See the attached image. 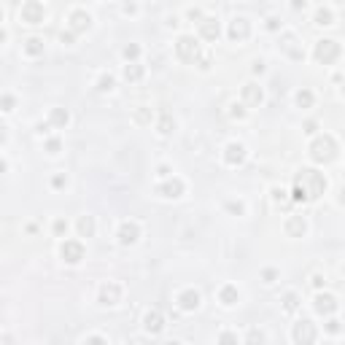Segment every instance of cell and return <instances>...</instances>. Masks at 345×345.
Wrapping results in <instances>:
<instances>
[{"label":"cell","instance_id":"1","mask_svg":"<svg viewBox=\"0 0 345 345\" xmlns=\"http://www.w3.org/2000/svg\"><path fill=\"white\" fill-rule=\"evenodd\" d=\"M334 154H337V143H334V138L323 135V138H315V140H313L310 156H313L315 162H329V159H334Z\"/></svg>","mask_w":345,"mask_h":345},{"label":"cell","instance_id":"2","mask_svg":"<svg viewBox=\"0 0 345 345\" xmlns=\"http://www.w3.org/2000/svg\"><path fill=\"white\" fill-rule=\"evenodd\" d=\"M297 181L307 189L310 200H313V197H321L323 189H326V181H323V176H321V172H315V170H302L299 176H297Z\"/></svg>","mask_w":345,"mask_h":345},{"label":"cell","instance_id":"3","mask_svg":"<svg viewBox=\"0 0 345 345\" xmlns=\"http://www.w3.org/2000/svg\"><path fill=\"white\" fill-rule=\"evenodd\" d=\"M340 57V43L337 41H318L315 43V60L323 65H332Z\"/></svg>","mask_w":345,"mask_h":345},{"label":"cell","instance_id":"4","mask_svg":"<svg viewBox=\"0 0 345 345\" xmlns=\"http://www.w3.org/2000/svg\"><path fill=\"white\" fill-rule=\"evenodd\" d=\"M176 52H178V57H181L184 62H194V60H197V54H200V46H197V41H194V38L184 35V38H178V43H176Z\"/></svg>","mask_w":345,"mask_h":345},{"label":"cell","instance_id":"5","mask_svg":"<svg viewBox=\"0 0 345 345\" xmlns=\"http://www.w3.org/2000/svg\"><path fill=\"white\" fill-rule=\"evenodd\" d=\"M22 19L30 22V25H41L43 22V6L38 0H27L25 6H22Z\"/></svg>","mask_w":345,"mask_h":345},{"label":"cell","instance_id":"6","mask_svg":"<svg viewBox=\"0 0 345 345\" xmlns=\"http://www.w3.org/2000/svg\"><path fill=\"white\" fill-rule=\"evenodd\" d=\"M62 259L68 264H76V262H81L84 259V246L78 240H65V246H62Z\"/></svg>","mask_w":345,"mask_h":345},{"label":"cell","instance_id":"7","mask_svg":"<svg viewBox=\"0 0 345 345\" xmlns=\"http://www.w3.org/2000/svg\"><path fill=\"white\" fill-rule=\"evenodd\" d=\"M138 235H140V229H138V224H132V221H124V224L119 227V243L121 246H132V243L138 240Z\"/></svg>","mask_w":345,"mask_h":345},{"label":"cell","instance_id":"8","mask_svg":"<svg viewBox=\"0 0 345 345\" xmlns=\"http://www.w3.org/2000/svg\"><path fill=\"white\" fill-rule=\"evenodd\" d=\"M294 340L297 342H313L315 340V329H313V323L310 321H302L294 326Z\"/></svg>","mask_w":345,"mask_h":345},{"label":"cell","instance_id":"9","mask_svg":"<svg viewBox=\"0 0 345 345\" xmlns=\"http://www.w3.org/2000/svg\"><path fill=\"white\" fill-rule=\"evenodd\" d=\"M248 35H251V27H248L246 19H235L232 25H229V38L232 41H246Z\"/></svg>","mask_w":345,"mask_h":345},{"label":"cell","instance_id":"10","mask_svg":"<svg viewBox=\"0 0 345 345\" xmlns=\"http://www.w3.org/2000/svg\"><path fill=\"white\" fill-rule=\"evenodd\" d=\"M119 297H121V289L116 283H105L103 289H100V302H103V305H116Z\"/></svg>","mask_w":345,"mask_h":345},{"label":"cell","instance_id":"11","mask_svg":"<svg viewBox=\"0 0 345 345\" xmlns=\"http://www.w3.org/2000/svg\"><path fill=\"white\" fill-rule=\"evenodd\" d=\"M89 25H92V19H89V14H86V11H73V14H70V30H73V33H84Z\"/></svg>","mask_w":345,"mask_h":345},{"label":"cell","instance_id":"12","mask_svg":"<svg viewBox=\"0 0 345 345\" xmlns=\"http://www.w3.org/2000/svg\"><path fill=\"white\" fill-rule=\"evenodd\" d=\"M313 307H315V310H318L321 315H329V313L337 310V302H334V297H329V294H318Z\"/></svg>","mask_w":345,"mask_h":345},{"label":"cell","instance_id":"13","mask_svg":"<svg viewBox=\"0 0 345 345\" xmlns=\"http://www.w3.org/2000/svg\"><path fill=\"white\" fill-rule=\"evenodd\" d=\"M224 159H227V164H240L243 159H246V148H243L240 143H229Z\"/></svg>","mask_w":345,"mask_h":345},{"label":"cell","instance_id":"14","mask_svg":"<svg viewBox=\"0 0 345 345\" xmlns=\"http://www.w3.org/2000/svg\"><path fill=\"white\" fill-rule=\"evenodd\" d=\"M286 232L291 237H302L305 235V219H302V216H291V219L286 221Z\"/></svg>","mask_w":345,"mask_h":345},{"label":"cell","instance_id":"15","mask_svg":"<svg viewBox=\"0 0 345 345\" xmlns=\"http://www.w3.org/2000/svg\"><path fill=\"white\" fill-rule=\"evenodd\" d=\"M178 305H181V310H194V307L200 305V294L197 291H184L181 297H178Z\"/></svg>","mask_w":345,"mask_h":345},{"label":"cell","instance_id":"16","mask_svg":"<svg viewBox=\"0 0 345 345\" xmlns=\"http://www.w3.org/2000/svg\"><path fill=\"white\" fill-rule=\"evenodd\" d=\"M162 313H156V310H151V313H146V332H151V334H159L162 332Z\"/></svg>","mask_w":345,"mask_h":345},{"label":"cell","instance_id":"17","mask_svg":"<svg viewBox=\"0 0 345 345\" xmlns=\"http://www.w3.org/2000/svg\"><path fill=\"white\" fill-rule=\"evenodd\" d=\"M156 192H159L162 197H181V192H184V184L176 178V181H167V184H162Z\"/></svg>","mask_w":345,"mask_h":345},{"label":"cell","instance_id":"18","mask_svg":"<svg viewBox=\"0 0 345 345\" xmlns=\"http://www.w3.org/2000/svg\"><path fill=\"white\" fill-rule=\"evenodd\" d=\"M200 30H203V38L216 41V38H219V22H216V19H203V22H200Z\"/></svg>","mask_w":345,"mask_h":345},{"label":"cell","instance_id":"19","mask_svg":"<svg viewBox=\"0 0 345 345\" xmlns=\"http://www.w3.org/2000/svg\"><path fill=\"white\" fill-rule=\"evenodd\" d=\"M243 97H246L248 105H259L262 103V89L254 86V84H248V86H243Z\"/></svg>","mask_w":345,"mask_h":345},{"label":"cell","instance_id":"20","mask_svg":"<svg viewBox=\"0 0 345 345\" xmlns=\"http://www.w3.org/2000/svg\"><path fill=\"white\" fill-rule=\"evenodd\" d=\"M219 299L224 302V305H235V302H237V289H235V286H224L221 294H219Z\"/></svg>","mask_w":345,"mask_h":345},{"label":"cell","instance_id":"21","mask_svg":"<svg viewBox=\"0 0 345 345\" xmlns=\"http://www.w3.org/2000/svg\"><path fill=\"white\" fill-rule=\"evenodd\" d=\"M124 78H127V81H140V78H143V68H140V65H127V68H124Z\"/></svg>","mask_w":345,"mask_h":345},{"label":"cell","instance_id":"22","mask_svg":"<svg viewBox=\"0 0 345 345\" xmlns=\"http://www.w3.org/2000/svg\"><path fill=\"white\" fill-rule=\"evenodd\" d=\"M78 232H81L84 237H92V232H95V221H92L89 216H84V219L78 221Z\"/></svg>","mask_w":345,"mask_h":345},{"label":"cell","instance_id":"23","mask_svg":"<svg viewBox=\"0 0 345 345\" xmlns=\"http://www.w3.org/2000/svg\"><path fill=\"white\" fill-rule=\"evenodd\" d=\"M172 129H176V121L170 119V113H162V119H159V132H162V135H170Z\"/></svg>","mask_w":345,"mask_h":345},{"label":"cell","instance_id":"24","mask_svg":"<svg viewBox=\"0 0 345 345\" xmlns=\"http://www.w3.org/2000/svg\"><path fill=\"white\" fill-rule=\"evenodd\" d=\"M52 124H57V127H65V124H68V111L54 108V111H52Z\"/></svg>","mask_w":345,"mask_h":345},{"label":"cell","instance_id":"25","mask_svg":"<svg viewBox=\"0 0 345 345\" xmlns=\"http://www.w3.org/2000/svg\"><path fill=\"white\" fill-rule=\"evenodd\" d=\"M294 203H305V200H310V194H307V189H305V186H302L299 181L297 184H294Z\"/></svg>","mask_w":345,"mask_h":345},{"label":"cell","instance_id":"26","mask_svg":"<svg viewBox=\"0 0 345 345\" xmlns=\"http://www.w3.org/2000/svg\"><path fill=\"white\" fill-rule=\"evenodd\" d=\"M283 307H286V310H289V313H294V310H297V307H299V299H297V294H286V297H283Z\"/></svg>","mask_w":345,"mask_h":345},{"label":"cell","instance_id":"27","mask_svg":"<svg viewBox=\"0 0 345 345\" xmlns=\"http://www.w3.org/2000/svg\"><path fill=\"white\" fill-rule=\"evenodd\" d=\"M25 52L27 54H41L43 52V43L38 38H30V41H27V46H25Z\"/></svg>","mask_w":345,"mask_h":345},{"label":"cell","instance_id":"28","mask_svg":"<svg viewBox=\"0 0 345 345\" xmlns=\"http://www.w3.org/2000/svg\"><path fill=\"white\" fill-rule=\"evenodd\" d=\"M297 103L302 105V108H310L313 105V92H307V89H302L299 95H297Z\"/></svg>","mask_w":345,"mask_h":345},{"label":"cell","instance_id":"29","mask_svg":"<svg viewBox=\"0 0 345 345\" xmlns=\"http://www.w3.org/2000/svg\"><path fill=\"white\" fill-rule=\"evenodd\" d=\"M315 25H332V11L321 9L318 14H315Z\"/></svg>","mask_w":345,"mask_h":345},{"label":"cell","instance_id":"30","mask_svg":"<svg viewBox=\"0 0 345 345\" xmlns=\"http://www.w3.org/2000/svg\"><path fill=\"white\" fill-rule=\"evenodd\" d=\"M138 54H140V49L135 46V43H129V46H124V57H127V60H135V57H138Z\"/></svg>","mask_w":345,"mask_h":345},{"label":"cell","instance_id":"31","mask_svg":"<svg viewBox=\"0 0 345 345\" xmlns=\"http://www.w3.org/2000/svg\"><path fill=\"white\" fill-rule=\"evenodd\" d=\"M111 86H113V78L111 76H103V78H100V84H97V89L100 92H108Z\"/></svg>","mask_w":345,"mask_h":345},{"label":"cell","instance_id":"32","mask_svg":"<svg viewBox=\"0 0 345 345\" xmlns=\"http://www.w3.org/2000/svg\"><path fill=\"white\" fill-rule=\"evenodd\" d=\"M326 329H329L332 334H337V332H340V321H334V318H332V321L326 323Z\"/></svg>","mask_w":345,"mask_h":345},{"label":"cell","instance_id":"33","mask_svg":"<svg viewBox=\"0 0 345 345\" xmlns=\"http://www.w3.org/2000/svg\"><path fill=\"white\" fill-rule=\"evenodd\" d=\"M229 113H232L235 119H243V113H246V111H243V105H232V111H229Z\"/></svg>","mask_w":345,"mask_h":345},{"label":"cell","instance_id":"34","mask_svg":"<svg viewBox=\"0 0 345 345\" xmlns=\"http://www.w3.org/2000/svg\"><path fill=\"white\" fill-rule=\"evenodd\" d=\"M65 229H68V224H65V221H57V224H54V232H57V235H62Z\"/></svg>","mask_w":345,"mask_h":345},{"label":"cell","instance_id":"35","mask_svg":"<svg viewBox=\"0 0 345 345\" xmlns=\"http://www.w3.org/2000/svg\"><path fill=\"white\" fill-rule=\"evenodd\" d=\"M248 340H251V342H256V340L262 342V340H264V334H262V332H251V334H248Z\"/></svg>","mask_w":345,"mask_h":345},{"label":"cell","instance_id":"36","mask_svg":"<svg viewBox=\"0 0 345 345\" xmlns=\"http://www.w3.org/2000/svg\"><path fill=\"white\" fill-rule=\"evenodd\" d=\"M272 197L280 203V200H286V192H283V189H272Z\"/></svg>","mask_w":345,"mask_h":345},{"label":"cell","instance_id":"37","mask_svg":"<svg viewBox=\"0 0 345 345\" xmlns=\"http://www.w3.org/2000/svg\"><path fill=\"white\" fill-rule=\"evenodd\" d=\"M227 208H229L232 213H243V205H240V203H229Z\"/></svg>","mask_w":345,"mask_h":345},{"label":"cell","instance_id":"38","mask_svg":"<svg viewBox=\"0 0 345 345\" xmlns=\"http://www.w3.org/2000/svg\"><path fill=\"white\" fill-rule=\"evenodd\" d=\"M11 105H14V100L6 95V97H3V111H11Z\"/></svg>","mask_w":345,"mask_h":345},{"label":"cell","instance_id":"39","mask_svg":"<svg viewBox=\"0 0 345 345\" xmlns=\"http://www.w3.org/2000/svg\"><path fill=\"white\" fill-rule=\"evenodd\" d=\"M291 9H294V11L305 9V0H291Z\"/></svg>","mask_w":345,"mask_h":345},{"label":"cell","instance_id":"40","mask_svg":"<svg viewBox=\"0 0 345 345\" xmlns=\"http://www.w3.org/2000/svg\"><path fill=\"white\" fill-rule=\"evenodd\" d=\"M219 340H221V342H235V340H237V337H235V334H221V337H219Z\"/></svg>","mask_w":345,"mask_h":345},{"label":"cell","instance_id":"41","mask_svg":"<svg viewBox=\"0 0 345 345\" xmlns=\"http://www.w3.org/2000/svg\"><path fill=\"white\" fill-rule=\"evenodd\" d=\"M46 148H49V151H52V154H54V151L60 148V140H49V146H46Z\"/></svg>","mask_w":345,"mask_h":345},{"label":"cell","instance_id":"42","mask_svg":"<svg viewBox=\"0 0 345 345\" xmlns=\"http://www.w3.org/2000/svg\"><path fill=\"white\" fill-rule=\"evenodd\" d=\"M272 278H275V270H264V280H267V283H270Z\"/></svg>","mask_w":345,"mask_h":345},{"label":"cell","instance_id":"43","mask_svg":"<svg viewBox=\"0 0 345 345\" xmlns=\"http://www.w3.org/2000/svg\"><path fill=\"white\" fill-rule=\"evenodd\" d=\"M267 27L270 30H278V19H267Z\"/></svg>","mask_w":345,"mask_h":345},{"label":"cell","instance_id":"44","mask_svg":"<svg viewBox=\"0 0 345 345\" xmlns=\"http://www.w3.org/2000/svg\"><path fill=\"white\" fill-rule=\"evenodd\" d=\"M138 121H148V113L146 111H138Z\"/></svg>","mask_w":345,"mask_h":345},{"label":"cell","instance_id":"45","mask_svg":"<svg viewBox=\"0 0 345 345\" xmlns=\"http://www.w3.org/2000/svg\"><path fill=\"white\" fill-rule=\"evenodd\" d=\"M340 203H345V189H342V194H340Z\"/></svg>","mask_w":345,"mask_h":345},{"label":"cell","instance_id":"46","mask_svg":"<svg viewBox=\"0 0 345 345\" xmlns=\"http://www.w3.org/2000/svg\"><path fill=\"white\" fill-rule=\"evenodd\" d=\"M342 95H345V86H342Z\"/></svg>","mask_w":345,"mask_h":345}]
</instances>
